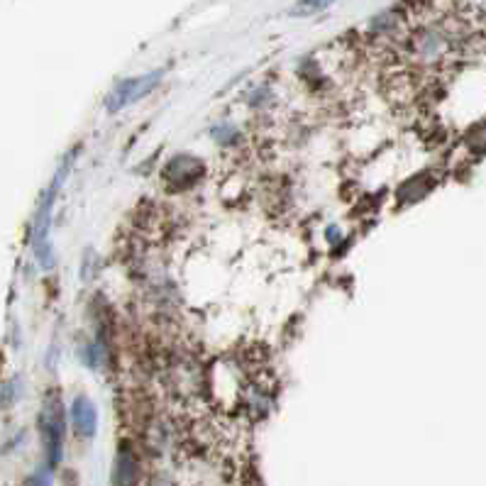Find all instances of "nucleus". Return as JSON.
Here are the masks:
<instances>
[{
	"mask_svg": "<svg viewBox=\"0 0 486 486\" xmlns=\"http://www.w3.org/2000/svg\"><path fill=\"white\" fill-rule=\"evenodd\" d=\"M198 174H201V164L194 157H177V160L169 164L167 171H164L167 181H174L178 186L196 181Z\"/></svg>",
	"mask_w": 486,
	"mask_h": 486,
	"instance_id": "obj_6",
	"label": "nucleus"
},
{
	"mask_svg": "<svg viewBox=\"0 0 486 486\" xmlns=\"http://www.w3.org/2000/svg\"><path fill=\"white\" fill-rule=\"evenodd\" d=\"M467 144L474 152H479V154H486V122H482V125L469 130Z\"/></svg>",
	"mask_w": 486,
	"mask_h": 486,
	"instance_id": "obj_7",
	"label": "nucleus"
},
{
	"mask_svg": "<svg viewBox=\"0 0 486 486\" xmlns=\"http://www.w3.org/2000/svg\"><path fill=\"white\" fill-rule=\"evenodd\" d=\"M71 421H74V431L81 438H94L95 428H98V413L88 396H76L74 406H71Z\"/></svg>",
	"mask_w": 486,
	"mask_h": 486,
	"instance_id": "obj_5",
	"label": "nucleus"
},
{
	"mask_svg": "<svg viewBox=\"0 0 486 486\" xmlns=\"http://www.w3.org/2000/svg\"><path fill=\"white\" fill-rule=\"evenodd\" d=\"M71 169V157H66L64 167L56 171L52 186L42 194V201H39L37 216H35V227H32V244H35V254H37L39 264L45 269H52L54 267V252H52V243H49V225H52V206L56 201V191L64 184L66 174Z\"/></svg>",
	"mask_w": 486,
	"mask_h": 486,
	"instance_id": "obj_1",
	"label": "nucleus"
},
{
	"mask_svg": "<svg viewBox=\"0 0 486 486\" xmlns=\"http://www.w3.org/2000/svg\"><path fill=\"white\" fill-rule=\"evenodd\" d=\"M335 0H301L299 5L293 8V15H313V12H320V10L330 8Z\"/></svg>",
	"mask_w": 486,
	"mask_h": 486,
	"instance_id": "obj_8",
	"label": "nucleus"
},
{
	"mask_svg": "<svg viewBox=\"0 0 486 486\" xmlns=\"http://www.w3.org/2000/svg\"><path fill=\"white\" fill-rule=\"evenodd\" d=\"M112 482H115V486H137V482H140V462H137V455H135L130 442L118 445Z\"/></svg>",
	"mask_w": 486,
	"mask_h": 486,
	"instance_id": "obj_4",
	"label": "nucleus"
},
{
	"mask_svg": "<svg viewBox=\"0 0 486 486\" xmlns=\"http://www.w3.org/2000/svg\"><path fill=\"white\" fill-rule=\"evenodd\" d=\"M161 81V71H152V74L135 76V78H128V81H120L111 91V95L105 98V108L111 112H118L122 108H128L135 101H142L144 95H150Z\"/></svg>",
	"mask_w": 486,
	"mask_h": 486,
	"instance_id": "obj_3",
	"label": "nucleus"
},
{
	"mask_svg": "<svg viewBox=\"0 0 486 486\" xmlns=\"http://www.w3.org/2000/svg\"><path fill=\"white\" fill-rule=\"evenodd\" d=\"M39 432H42L49 467H56L59 459H62V449H64V408H62V401H59L56 393H49L47 401L42 406Z\"/></svg>",
	"mask_w": 486,
	"mask_h": 486,
	"instance_id": "obj_2",
	"label": "nucleus"
},
{
	"mask_svg": "<svg viewBox=\"0 0 486 486\" xmlns=\"http://www.w3.org/2000/svg\"><path fill=\"white\" fill-rule=\"evenodd\" d=\"M28 486H49V474L45 472V474H35V477L29 479Z\"/></svg>",
	"mask_w": 486,
	"mask_h": 486,
	"instance_id": "obj_9",
	"label": "nucleus"
}]
</instances>
